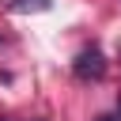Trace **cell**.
Wrapping results in <instances>:
<instances>
[{"label":"cell","instance_id":"obj_2","mask_svg":"<svg viewBox=\"0 0 121 121\" xmlns=\"http://www.w3.org/2000/svg\"><path fill=\"white\" fill-rule=\"evenodd\" d=\"M11 8H15V11H26V8H38V11H45V8H49V0H11Z\"/></svg>","mask_w":121,"mask_h":121},{"label":"cell","instance_id":"obj_3","mask_svg":"<svg viewBox=\"0 0 121 121\" xmlns=\"http://www.w3.org/2000/svg\"><path fill=\"white\" fill-rule=\"evenodd\" d=\"M102 121H117V117H102Z\"/></svg>","mask_w":121,"mask_h":121},{"label":"cell","instance_id":"obj_4","mask_svg":"<svg viewBox=\"0 0 121 121\" xmlns=\"http://www.w3.org/2000/svg\"><path fill=\"white\" fill-rule=\"evenodd\" d=\"M0 121H8V117H0Z\"/></svg>","mask_w":121,"mask_h":121},{"label":"cell","instance_id":"obj_1","mask_svg":"<svg viewBox=\"0 0 121 121\" xmlns=\"http://www.w3.org/2000/svg\"><path fill=\"white\" fill-rule=\"evenodd\" d=\"M72 72H76V79H102L106 76V57L98 53V49H83L76 60H72Z\"/></svg>","mask_w":121,"mask_h":121}]
</instances>
